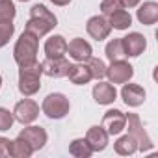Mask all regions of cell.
I'll return each mask as SVG.
<instances>
[{"label": "cell", "instance_id": "4", "mask_svg": "<svg viewBox=\"0 0 158 158\" xmlns=\"http://www.w3.org/2000/svg\"><path fill=\"white\" fill-rule=\"evenodd\" d=\"M41 110L48 119H61L69 114L71 104H69V99L63 93H50V95L45 97V101L41 104Z\"/></svg>", "mask_w": 158, "mask_h": 158}, {"label": "cell", "instance_id": "17", "mask_svg": "<svg viewBox=\"0 0 158 158\" xmlns=\"http://www.w3.org/2000/svg\"><path fill=\"white\" fill-rule=\"evenodd\" d=\"M108 132L102 128V127H91L86 134V139L88 143L91 145L93 152H99V151H104L106 145H108Z\"/></svg>", "mask_w": 158, "mask_h": 158}, {"label": "cell", "instance_id": "18", "mask_svg": "<svg viewBox=\"0 0 158 158\" xmlns=\"http://www.w3.org/2000/svg\"><path fill=\"white\" fill-rule=\"evenodd\" d=\"M45 54L47 58H61L67 54V41L63 35H52L45 43Z\"/></svg>", "mask_w": 158, "mask_h": 158}, {"label": "cell", "instance_id": "1", "mask_svg": "<svg viewBox=\"0 0 158 158\" xmlns=\"http://www.w3.org/2000/svg\"><path fill=\"white\" fill-rule=\"evenodd\" d=\"M58 26V19L56 15L47 10L43 4H35L30 10V19L26 23V32L34 34L35 37H43L48 32H52Z\"/></svg>", "mask_w": 158, "mask_h": 158}, {"label": "cell", "instance_id": "32", "mask_svg": "<svg viewBox=\"0 0 158 158\" xmlns=\"http://www.w3.org/2000/svg\"><path fill=\"white\" fill-rule=\"evenodd\" d=\"M50 2H52L54 6H67L71 0H50Z\"/></svg>", "mask_w": 158, "mask_h": 158}, {"label": "cell", "instance_id": "15", "mask_svg": "<svg viewBox=\"0 0 158 158\" xmlns=\"http://www.w3.org/2000/svg\"><path fill=\"white\" fill-rule=\"evenodd\" d=\"M117 97V91H115V86L110 84V82H99L95 84L93 88V99L95 102L99 104H112Z\"/></svg>", "mask_w": 158, "mask_h": 158}, {"label": "cell", "instance_id": "14", "mask_svg": "<svg viewBox=\"0 0 158 158\" xmlns=\"http://www.w3.org/2000/svg\"><path fill=\"white\" fill-rule=\"evenodd\" d=\"M69 65H71V63H69L63 56H61V58H47L45 61H41L43 74L52 76V78H61V76H67Z\"/></svg>", "mask_w": 158, "mask_h": 158}, {"label": "cell", "instance_id": "3", "mask_svg": "<svg viewBox=\"0 0 158 158\" xmlns=\"http://www.w3.org/2000/svg\"><path fill=\"white\" fill-rule=\"evenodd\" d=\"M37 48H39V37H35L34 34H30V32L24 30V32L21 34V37L17 39V43H15L13 58H15V61H17L19 65L35 61Z\"/></svg>", "mask_w": 158, "mask_h": 158}, {"label": "cell", "instance_id": "13", "mask_svg": "<svg viewBox=\"0 0 158 158\" xmlns=\"http://www.w3.org/2000/svg\"><path fill=\"white\" fill-rule=\"evenodd\" d=\"M19 136L30 143V147L34 149V152L39 151V149H43L45 143H47V139H48L47 130L41 128V127H26V128H23L19 132Z\"/></svg>", "mask_w": 158, "mask_h": 158}, {"label": "cell", "instance_id": "23", "mask_svg": "<svg viewBox=\"0 0 158 158\" xmlns=\"http://www.w3.org/2000/svg\"><path fill=\"white\" fill-rule=\"evenodd\" d=\"M32 154H34V149L21 136H17V139L11 141V156L13 158H30Z\"/></svg>", "mask_w": 158, "mask_h": 158}, {"label": "cell", "instance_id": "31", "mask_svg": "<svg viewBox=\"0 0 158 158\" xmlns=\"http://www.w3.org/2000/svg\"><path fill=\"white\" fill-rule=\"evenodd\" d=\"M139 2H141V0H121L123 8H136Z\"/></svg>", "mask_w": 158, "mask_h": 158}, {"label": "cell", "instance_id": "33", "mask_svg": "<svg viewBox=\"0 0 158 158\" xmlns=\"http://www.w3.org/2000/svg\"><path fill=\"white\" fill-rule=\"evenodd\" d=\"M0 88H2V76H0Z\"/></svg>", "mask_w": 158, "mask_h": 158}, {"label": "cell", "instance_id": "28", "mask_svg": "<svg viewBox=\"0 0 158 158\" xmlns=\"http://www.w3.org/2000/svg\"><path fill=\"white\" fill-rule=\"evenodd\" d=\"M13 121H15V117H13V112H10V110H6V108H0V130H10L11 127H13Z\"/></svg>", "mask_w": 158, "mask_h": 158}, {"label": "cell", "instance_id": "26", "mask_svg": "<svg viewBox=\"0 0 158 158\" xmlns=\"http://www.w3.org/2000/svg\"><path fill=\"white\" fill-rule=\"evenodd\" d=\"M86 65H88V69H89V73H91V78H95V80H101V78L106 76V63H104L102 60L91 56Z\"/></svg>", "mask_w": 158, "mask_h": 158}, {"label": "cell", "instance_id": "21", "mask_svg": "<svg viewBox=\"0 0 158 158\" xmlns=\"http://www.w3.org/2000/svg\"><path fill=\"white\" fill-rule=\"evenodd\" d=\"M69 152L76 158H89L93 154V149L91 145L88 143L86 138H78V139H73L71 145H69Z\"/></svg>", "mask_w": 158, "mask_h": 158}, {"label": "cell", "instance_id": "10", "mask_svg": "<svg viewBox=\"0 0 158 158\" xmlns=\"http://www.w3.org/2000/svg\"><path fill=\"white\" fill-rule=\"evenodd\" d=\"M86 30H88V34H89L93 39L102 41V39H106V37L110 35L112 26H110V23H108V19H106L104 15H95V17H91V19L88 21Z\"/></svg>", "mask_w": 158, "mask_h": 158}, {"label": "cell", "instance_id": "11", "mask_svg": "<svg viewBox=\"0 0 158 158\" xmlns=\"http://www.w3.org/2000/svg\"><path fill=\"white\" fill-rule=\"evenodd\" d=\"M67 52L74 61H88L93 54V48L88 41H84L82 37H74L67 43Z\"/></svg>", "mask_w": 158, "mask_h": 158}, {"label": "cell", "instance_id": "8", "mask_svg": "<svg viewBox=\"0 0 158 158\" xmlns=\"http://www.w3.org/2000/svg\"><path fill=\"white\" fill-rule=\"evenodd\" d=\"M102 128L108 136H117L127 128V115L121 110H108L102 117Z\"/></svg>", "mask_w": 158, "mask_h": 158}, {"label": "cell", "instance_id": "22", "mask_svg": "<svg viewBox=\"0 0 158 158\" xmlns=\"http://www.w3.org/2000/svg\"><path fill=\"white\" fill-rule=\"evenodd\" d=\"M110 26L112 28H115V30H127L130 24H132V17H130V13L128 11H125L123 8L121 10H117V11H114L112 15H110Z\"/></svg>", "mask_w": 158, "mask_h": 158}, {"label": "cell", "instance_id": "5", "mask_svg": "<svg viewBox=\"0 0 158 158\" xmlns=\"http://www.w3.org/2000/svg\"><path fill=\"white\" fill-rule=\"evenodd\" d=\"M127 115V127H128V134L134 136V139L138 141V151H151L152 149V139L149 138V134L145 132L139 117L136 114H125Z\"/></svg>", "mask_w": 158, "mask_h": 158}, {"label": "cell", "instance_id": "24", "mask_svg": "<svg viewBox=\"0 0 158 158\" xmlns=\"http://www.w3.org/2000/svg\"><path fill=\"white\" fill-rule=\"evenodd\" d=\"M106 58L110 61H117V60H125V50H123V43H121V37L117 39H112L108 45H106Z\"/></svg>", "mask_w": 158, "mask_h": 158}, {"label": "cell", "instance_id": "7", "mask_svg": "<svg viewBox=\"0 0 158 158\" xmlns=\"http://www.w3.org/2000/svg\"><path fill=\"white\" fill-rule=\"evenodd\" d=\"M37 115H39V106H37V102L32 101V99H23V101H19V102L15 104V108H13V117H15V121L23 123V125L34 123V121L37 119Z\"/></svg>", "mask_w": 158, "mask_h": 158}, {"label": "cell", "instance_id": "34", "mask_svg": "<svg viewBox=\"0 0 158 158\" xmlns=\"http://www.w3.org/2000/svg\"><path fill=\"white\" fill-rule=\"evenodd\" d=\"M19 2H28V0H19Z\"/></svg>", "mask_w": 158, "mask_h": 158}, {"label": "cell", "instance_id": "27", "mask_svg": "<svg viewBox=\"0 0 158 158\" xmlns=\"http://www.w3.org/2000/svg\"><path fill=\"white\" fill-rule=\"evenodd\" d=\"M121 8H123L121 0H102V2H101V11H102L104 17H110L114 11L121 10Z\"/></svg>", "mask_w": 158, "mask_h": 158}, {"label": "cell", "instance_id": "19", "mask_svg": "<svg viewBox=\"0 0 158 158\" xmlns=\"http://www.w3.org/2000/svg\"><path fill=\"white\" fill-rule=\"evenodd\" d=\"M138 21L145 26H151L158 21V4L156 2H143L136 13Z\"/></svg>", "mask_w": 158, "mask_h": 158}, {"label": "cell", "instance_id": "20", "mask_svg": "<svg viewBox=\"0 0 158 158\" xmlns=\"http://www.w3.org/2000/svg\"><path fill=\"white\" fill-rule=\"evenodd\" d=\"M115 152L121 154V156H130L138 151V141L134 139V136L127 134V136H121L117 141H115Z\"/></svg>", "mask_w": 158, "mask_h": 158}, {"label": "cell", "instance_id": "29", "mask_svg": "<svg viewBox=\"0 0 158 158\" xmlns=\"http://www.w3.org/2000/svg\"><path fill=\"white\" fill-rule=\"evenodd\" d=\"M13 32H15V26H13V23L0 24V48H2L4 45H8V41L13 37Z\"/></svg>", "mask_w": 158, "mask_h": 158}, {"label": "cell", "instance_id": "25", "mask_svg": "<svg viewBox=\"0 0 158 158\" xmlns=\"http://www.w3.org/2000/svg\"><path fill=\"white\" fill-rule=\"evenodd\" d=\"M15 4L13 0H0V24L13 23L15 19Z\"/></svg>", "mask_w": 158, "mask_h": 158}, {"label": "cell", "instance_id": "6", "mask_svg": "<svg viewBox=\"0 0 158 158\" xmlns=\"http://www.w3.org/2000/svg\"><path fill=\"white\" fill-rule=\"evenodd\" d=\"M106 76L110 78V84L114 86L125 84L134 76V67L125 60H117V61H112L110 67H106Z\"/></svg>", "mask_w": 158, "mask_h": 158}, {"label": "cell", "instance_id": "12", "mask_svg": "<svg viewBox=\"0 0 158 158\" xmlns=\"http://www.w3.org/2000/svg\"><path fill=\"white\" fill-rule=\"evenodd\" d=\"M121 97H123V101H125L127 106L136 108V106H141L145 102L147 93H145V89L141 86H138V84H127L125 82L123 89H121Z\"/></svg>", "mask_w": 158, "mask_h": 158}, {"label": "cell", "instance_id": "2", "mask_svg": "<svg viewBox=\"0 0 158 158\" xmlns=\"http://www.w3.org/2000/svg\"><path fill=\"white\" fill-rule=\"evenodd\" d=\"M43 67L39 61H30L19 65V91L24 97H32L41 89Z\"/></svg>", "mask_w": 158, "mask_h": 158}, {"label": "cell", "instance_id": "9", "mask_svg": "<svg viewBox=\"0 0 158 158\" xmlns=\"http://www.w3.org/2000/svg\"><path fill=\"white\" fill-rule=\"evenodd\" d=\"M121 43H123L125 56H128V58H138L147 48V39L138 32H132L127 37H121Z\"/></svg>", "mask_w": 158, "mask_h": 158}, {"label": "cell", "instance_id": "16", "mask_svg": "<svg viewBox=\"0 0 158 158\" xmlns=\"http://www.w3.org/2000/svg\"><path fill=\"white\" fill-rule=\"evenodd\" d=\"M67 76L76 86H84V84H88L91 80V73H89V69H88V65L84 61H76L74 65H69Z\"/></svg>", "mask_w": 158, "mask_h": 158}, {"label": "cell", "instance_id": "30", "mask_svg": "<svg viewBox=\"0 0 158 158\" xmlns=\"http://www.w3.org/2000/svg\"><path fill=\"white\" fill-rule=\"evenodd\" d=\"M4 156H11V141L8 138L0 136V158Z\"/></svg>", "mask_w": 158, "mask_h": 158}]
</instances>
